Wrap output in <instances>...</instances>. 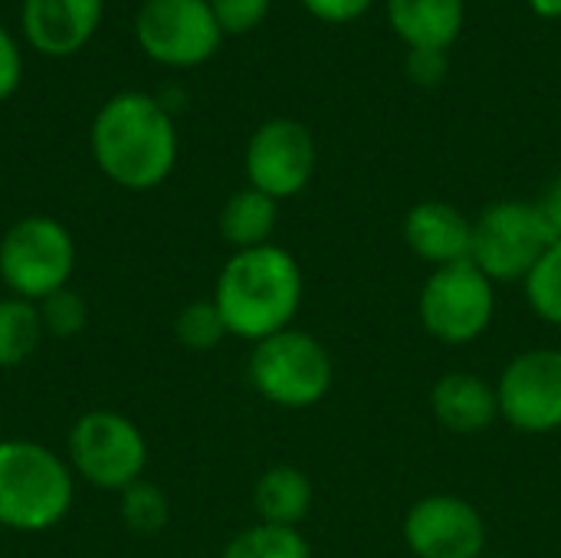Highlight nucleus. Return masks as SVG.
Returning <instances> with one entry per match:
<instances>
[{"label": "nucleus", "instance_id": "412c9836", "mask_svg": "<svg viewBox=\"0 0 561 558\" xmlns=\"http://www.w3.org/2000/svg\"><path fill=\"white\" fill-rule=\"evenodd\" d=\"M118 516L135 536H158L171 520V503L154 483L138 480L118 493Z\"/></svg>", "mask_w": 561, "mask_h": 558}, {"label": "nucleus", "instance_id": "f03ea898", "mask_svg": "<svg viewBox=\"0 0 561 558\" xmlns=\"http://www.w3.org/2000/svg\"><path fill=\"white\" fill-rule=\"evenodd\" d=\"M302 293L306 283L299 260L279 243H263L230 253L217 273L210 299L220 309L227 332L256 345L293 326L302 309Z\"/></svg>", "mask_w": 561, "mask_h": 558}, {"label": "nucleus", "instance_id": "f3484780", "mask_svg": "<svg viewBox=\"0 0 561 558\" xmlns=\"http://www.w3.org/2000/svg\"><path fill=\"white\" fill-rule=\"evenodd\" d=\"M312 500H316L312 480L289 464L270 467L253 487L256 523H270V526L299 529V523L312 513Z\"/></svg>", "mask_w": 561, "mask_h": 558}, {"label": "nucleus", "instance_id": "cd10ccee", "mask_svg": "<svg viewBox=\"0 0 561 558\" xmlns=\"http://www.w3.org/2000/svg\"><path fill=\"white\" fill-rule=\"evenodd\" d=\"M20 76H23L20 49H16V43H13V36L0 26V102H7V99L16 92Z\"/></svg>", "mask_w": 561, "mask_h": 558}, {"label": "nucleus", "instance_id": "f8f14e48", "mask_svg": "<svg viewBox=\"0 0 561 558\" xmlns=\"http://www.w3.org/2000/svg\"><path fill=\"white\" fill-rule=\"evenodd\" d=\"M404 543L414 558H483L486 520L457 493L421 497L404 516Z\"/></svg>", "mask_w": 561, "mask_h": 558}, {"label": "nucleus", "instance_id": "39448f33", "mask_svg": "<svg viewBox=\"0 0 561 558\" xmlns=\"http://www.w3.org/2000/svg\"><path fill=\"white\" fill-rule=\"evenodd\" d=\"M76 273V240L66 224L30 214L0 237V283L10 296L39 303L69 286Z\"/></svg>", "mask_w": 561, "mask_h": 558}, {"label": "nucleus", "instance_id": "f257e3e1", "mask_svg": "<svg viewBox=\"0 0 561 558\" xmlns=\"http://www.w3.org/2000/svg\"><path fill=\"white\" fill-rule=\"evenodd\" d=\"M89 148L99 171L125 191H154L178 164V132L148 92H118L92 118Z\"/></svg>", "mask_w": 561, "mask_h": 558}, {"label": "nucleus", "instance_id": "c85d7f7f", "mask_svg": "<svg viewBox=\"0 0 561 558\" xmlns=\"http://www.w3.org/2000/svg\"><path fill=\"white\" fill-rule=\"evenodd\" d=\"M536 207H539L546 227L552 230V237L561 240V178H556V181L542 191V197L536 201Z\"/></svg>", "mask_w": 561, "mask_h": 558}, {"label": "nucleus", "instance_id": "7c9ffc66", "mask_svg": "<svg viewBox=\"0 0 561 558\" xmlns=\"http://www.w3.org/2000/svg\"><path fill=\"white\" fill-rule=\"evenodd\" d=\"M483 558H503V556H483Z\"/></svg>", "mask_w": 561, "mask_h": 558}, {"label": "nucleus", "instance_id": "9d476101", "mask_svg": "<svg viewBox=\"0 0 561 558\" xmlns=\"http://www.w3.org/2000/svg\"><path fill=\"white\" fill-rule=\"evenodd\" d=\"M500 418L533 437L561 431V349L519 352L496 382Z\"/></svg>", "mask_w": 561, "mask_h": 558}, {"label": "nucleus", "instance_id": "a211bd4d", "mask_svg": "<svg viewBox=\"0 0 561 558\" xmlns=\"http://www.w3.org/2000/svg\"><path fill=\"white\" fill-rule=\"evenodd\" d=\"M276 220H279V201H273L270 194H263L256 187H240L220 207L217 227H220L224 243L237 253V250H253V247L273 243Z\"/></svg>", "mask_w": 561, "mask_h": 558}, {"label": "nucleus", "instance_id": "2eb2a0df", "mask_svg": "<svg viewBox=\"0 0 561 558\" xmlns=\"http://www.w3.org/2000/svg\"><path fill=\"white\" fill-rule=\"evenodd\" d=\"M431 414L450 434H483L500 418L496 385L477 372H447L431 388Z\"/></svg>", "mask_w": 561, "mask_h": 558}, {"label": "nucleus", "instance_id": "4468645a", "mask_svg": "<svg viewBox=\"0 0 561 558\" xmlns=\"http://www.w3.org/2000/svg\"><path fill=\"white\" fill-rule=\"evenodd\" d=\"M105 0H23V33L43 56H72L99 30Z\"/></svg>", "mask_w": 561, "mask_h": 558}, {"label": "nucleus", "instance_id": "5701e85b", "mask_svg": "<svg viewBox=\"0 0 561 558\" xmlns=\"http://www.w3.org/2000/svg\"><path fill=\"white\" fill-rule=\"evenodd\" d=\"M174 335L187 352H214L230 332L214 299H194L174 316Z\"/></svg>", "mask_w": 561, "mask_h": 558}, {"label": "nucleus", "instance_id": "20e7f679", "mask_svg": "<svg viewBox=\"0 0 561 558\" xmlns=\"http://www.w3.org/2000/svg\"><path fill=\"white\" fill-rule=\"evenodd\" d=\"M247 375L253 391L286 411H306L325 401L335 382L329 349L306 329H283L253 345Z\"/></svg>", "mask_w": 561, "mask_h": 558}, {"label": "nucleus", "instance_id": "a878e982", "mask_svg": "<svg viewBox=\"0 0 561 558\" xmlns=\"http://www.w3.org/2000/svg\"><path fill=\"white\" fill-rule=\"evenodd\" d=\"M408 76L424 89L440 86L447 76V49H408Z\"/></svg>", "mask_w": 561, "mask_h": 558}, {"label": "nucleus", "instance_id": "1a4fd4ad", "mask_svg": "<svg viewBox=\"0 0 561 558\" xmlns=\"http://www.w3.org/2000/svg\"><path fill=\"white\" fill-rule=\"evenodd\" d=\"M135 36L154 62L191 69L217 53L224 30L207 0H145Z\"/></svg>", "mask_w": 561, "mask_h": 558}, {"label": "nucleus", "instance_id": "b1692460", "mask_svg": "<svg viewBox=\"0 0 561 558\" xmlns=\"http://www.w3.org/2000/svg\"><path fill=\"white\" fill-rule=\"evenodd\" d=\"M36 309H39L43 332L53 335V339H72V335H79V332L85 329V322H89V306H85V299H82L72 286H66V289H59V293L39 299Z\"/></svg>", "mask_w": 561, "mask_h": 558}, {"label": "nucleus", "instance_id": "6e6552de", "mask_svg": "<svg viewBox=\"0 0 561 558\" xmlns=\"http://www.w3.org/2000/svg\"><path fill=\"white\" fill-rule=\"evenodd\" d=\"M556 243L536 201H496L473 220V266L493 283H523Z\"/></svg>", "mask_w": 561, "mask_h": 558}, {"label": "nucleus", "instance_id": "6ab92c4d", "mask_svg": "<svg viewBox=\"0 0 561 558\" xmlns=\"http://www.w3.org/2000/svg\"><path fill=\"white\" fill-rule=\"evenodd\" d=\"M46 339L36 303H26L20 296L0 299V368H16L30 362Z\"/></svg>", "mask_w": 561, "mask_h": 558}, {"label": "nucleus", "instance_id": "bb28decb", "mask_svg": "<svg viewBox=\"0 0 561 558\" xmlns=\"http://www.w3.org/2000/svg\"><path fill=\"white\" fill-rule=\"evenodd\" d=\"M375 0H302V7L322 23H352L371 10Z\"/></svg>", "mask_w": 561, "mask_h": 558}, {"label": "nucleus", "instance_id": "aec40b11", "mask_svg": "<svg viewBox=\"0 0 561 558\" xmlns=\"http://www.w3.org/2000/svg\"><path fill=\"white\" fill-rule=\"evenodd\" d=\"M220 558H312V549L299 529L253 523L224 546Z\"/></svg>", "mask_w": 561, "mask_h": 558}, {"label": "nucleus", "instance_id": "c756f323", "mask_svg": "<svg viewBox=\"0 0 561 558\" xmlns=\"http://www.w3.org/2000/svg\"><path fill=\"white\" fill-rule=\"evenodd\" d=\"M529 7L546 20H559L561 16V0H529Z\"/></svg>", "mask_w": 561, "mask_h": 558}, {"label": "nucleus", "instance_id": "2f4dec72", "mask_svg": "<svg viewBox=\"0 0 561 558\" xmlns=\"http://www.w3.org/2000/svg\"><path fill=\"white\" fill-rule=\"evenodd\" d=\"M0 441H3V437H0Z\"/></svg>", "mask_w": 561, "mask_h": 558}, {"label": "nucleus", "instance_id": "393cba45", "mask_svg": "<svg viewBox=\"0 0 561 558\" xmlns=\"http://www.w3.org/2000/svg\"><path fill=\"white\" fill-rule=\"evenodd\" d=\"M207 3H210V10H214L224 33H250V30H256L266 20L270 7H273V0H207Z\"/></svg>", "mask_w": 561, "mask_h": 558}, {"label": "nucleus", "instance_id": "7ed1b4c3", "mask_svg": "<svg viewBox=\"0 0 561 558\" xmlns=\"http://www.w3.org/2000/svg\"><path fill=\"white\" fill-rule=\"evenodd\" d=\"M76 500V474L66 457L39 441H0V529L36 536L56 529Z\"/></svg>", "mask_w": 561, "mask_h": 558}, {"label": "nucleus", "instance_id": "ddd939ff", "mask_svg": "<svg viewBox=\"0 0 561 558\" xmlns=\"http://www.w3.org/2000/svg\"><path fill=\"white\" fill-rule=\"evenodd\" d=\"M401 234L408 250L434 270L470 260L473 250V220L447 201L414 204L404 214Z\"/></svg>", "mask_w": 561, "mask_h": 558}, {"label": "nucleus", "instance_id": "dca6fc26", "mask_svg": "<svg viewBox=\"0 0 561 558\" xmlns=\"http://www.w3.org/2000/svg\"><path fill=\"white\" fill-rule=\"evenodd\" d=\"M463 16V0H388V20L408 49H450Z\"/></svg>", "mask_w": 561, "mask_h": 558}, {"label": "nucleus", "instance_id": "0eeeda50", "mask_svg": "<svg viewBox=\"0 0 561 558\" xmlns=\"http://www.w3.org/2000/svg\"><path fill=\"white\" fill-rule=\"evenodd\" d=\"M496 283L473 260L431 270L417 296V319L440 345H470L493 326Z\"/></svg>", "mask_w": 561, "mask_h": 558}, {"label": "nucleus", "instance_id": "423d86ee", "mask_svg": "<svg viewBox=\"0 0 561 558\" xmlns=\"http://www.w3.org/2000/svg\"><path fill=\"white\" fill-rule=\"evenodd\" d=\"M66 460L79 480L95 490L122 493L145 480L148 441L141 428L118 411H85L66 437Z\"/></svg>", "mask_w": 561, "mask_h": 558}, {"label": "nucleus", "instance_id": "4be33fe9", "mask_svg": "<svg viewBox=\"0 0 561 558\" xmlns=\"http://www.w3.org/2000/svg\"><path fill=\"white\" fill-rule=\"evenodd\" d=\"M523 293L529 309L546 322L561 329V240H556L542 260L533 266V273L523 280Z\"/></svg>", "mask_w": 561, "mask_h": 558}, {"label": "nucleus", "instance_id": "9b49d317", "mask_svg": "<svg viewBox=\"0 0 561 558\" xmlns=\"http://www.w3.org/2000/svg\"><path fill=\"white\" fill-rule=\"evenodd\" d=\"M243 168L250 187L270 194L273 201L296 197L316 174V141L302 122L270 118L250 135Z\"/></svg>", "mask_w": 561, "mask_h": 558}]
</instances>
